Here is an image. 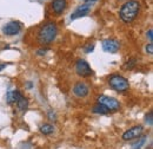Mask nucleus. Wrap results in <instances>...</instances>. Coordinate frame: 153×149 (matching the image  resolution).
<instances>
[{
    "label": "nucleus",
    "instance_id": "nucleus-1",
    "mask_svg": "<svg viewBox=\"0 0 153 149\" xmlns=\"http://www.w3.org/2000/svg\"><path fill=\"white\" fill-rule=\"evenodd\" d=\"M139 11H140V4L135 0H128L121 6L119 16L124 23H132L138 17Z\"/></svg>",
    "mask_w": 153,
    "mask_h": 149
},
{
    "label": "nucleus",
    "instance_id": "nucleus-2",
    "mask_svg": "<svg viewBox=\"0 0 153 149\" xmlns=\"http://www.w3.org/2000/svg\"><path fill=\"white\" fill-rule=\"evenodd\" d=\"M58 32V27L56 23H47L45 24L38 33V39L40 44H50L52 43L54 39H56V36H57Z\"/></svg>",
    "mask_w": 153,
    "mask_h": 149
},
{
    "label": "nucleus",
    "instance_id": "nucleus-3",
    "mask_svg": "<svg viewBox=\"0 0 153 149\" xmlns=\"http://www.w3.org/2000/svg\"><path fill=\"white\" fill-rule=\"evenodd\" d=\"M108 84L112 89H114L118 93H124V91L128 90V88H130L128 81L120 74H112L108 79Z\"/></svg>",
    "mask_w": 153,
    "mask_h": 149
},
{
    "label": "nucleus",
    "instance_id": "nucleus-4",
    "mask_svg": "<svg viewBox=\"0 0 153 149\" xmlns=\"http://www.w3.org/2000/svg\"><path fill=\"white\" fill-rule=\"evenodd\" d=\"M98 103L104 105V107H106L110 111H117L120 108V104L115 98L105 96V95H101V96L98 97Z\"/></svg>",
    "mask_w": 153,
    "mask_h": 149
},
{
    "label": "nucleus",
    "instance_id": "nucleus-5",
    "mask_svg": "<svg viewBox=\"0 0 153 149\" xmlns=\"http://www.w3.org/2000/svg\"><path fill=\"white\" fill-rule=\"evenodd\" d=\"M76 74L81 77H90L93 74V71L91 69V66L88 65V63L84 59H78L76 63Z\"/></svg>",
    "mask_w": 153,
    "mask_h": 149
},
{
    "label": "nucleus",
    "instance_id": "nucleus-6",
    "mask_svg": "<svg viewBox=\"0 0 153 149\" xmlns=\"http://www.w3.org/2000/svg\"><path fill=\"white\" fill-rule=\"evenodd\" d=\"M21 30V24L18 21H10L2 27V32L6 36H14L18 35Z\"/></svg>",
    "mask_w": 153,
    "mask_h": 149
},
{
    "label": "nucleus",
    "instance_id": "nucleus-7",
    "mask_svg": "<svg viewBox=\"0 0 153 149\" xmlns=\"http://www.w3.org/2000/svg\"><path fill=\"white\" fill-rule=\"evenodd\" d=\"M120 49V44L115 39H105L102 41V50L108 53H115Z\"/></svg>",
    "mask_w": 153,
    "mask_h": 149
},
{
    "label": "nucleus",
    "instance_id": "nucleus-8",
    "mask_svg": "<svg viewBox=\"0 0 153 149\" xmlns=\"http://www.w3.org/2000/svg\"><path fill=\"white\" fill-rule=\"evenodd\" d=\"M141 134H143V127L141 126H135V127H132L128 130L125 131L121 137H123L124 141H130V140H133V138H138Z\"/></svg>",
    "mask_w": 153,
    "mask_h": 149
},
{
    "label": "nucleus",
    "instance_id": "nucleus-9",
    "mask_svg": "<svg viewBox=\"0 0 153 149\" xmlns=\"http://www.w3.org/2000/svg\"><path fill=\"white\" fill-rule=\"evenodd\" d=\"M88 93H90L88 87L85 83H82V82H78L76 85L73 87V93L76 95V97H80V98L86 97L88 95Z\"/></svg>",
    "mask_w": 153,
    "mask_h": 149
},
{
    "label": "nucleus",
    "instance_id": "nucleus-10",
    "mask_svg": "<svg viewBox=\"0 0 153 149\" xmlns=\"http://www.w3.org/2000/svg\"><path fill=\"white\" fill-rule=\"evenodd\" d=\"M90 11H91V6H90V5H87V4H86V5H82V6H79L76 11L72 13L71 19H72V20H74V19H76V18L84 17V16L88 14V13H90Z\"/></svg>",
    "mask_w": 153,
    "mask_h": 149
},
{
    "label": "nucleus",
    "instance_id": "nucleus-11",
    "mask_svg": "<svg viewBox=\"0 0 153 149\" xmlns=\"http://www.w3.org/2000/svg\"><path fill=\"white\" fill-rule=\"evenodd\" d=\"M67 6L66 0H53L52 1V10L56 14H61Z\"/></svg>",
    "mask_w": 153,
    "mask_h": 149
},
{
    "label": "nucleus",
    "instance_id": "nucleus-12",
    "mask_svg": "<svg viewBox=\"0 0 153 149\" xmlns=\"http://www.w3.org/2000/svg\"><path fill=\"white\" fill-rule=\"evenodd\" d=\"M21 96H22V95H21V93H20L19 90H12V91H8V93H7L6 99H7V102H8L10 104H12V103H17L18 99H19Z\"/></svg>",
    "mask_w": 153,
    "mask_h": 149
},
{
    "label": "nucleus",
    "instance_id": "nucleus-13",
    "mask_svg": "<svg viewBox=\"0 0 153 149\" xmlns=\"http://www.w3.org/2000/svg\"><path fill=\"white\" fill-rule=\"evenodd\" d=\"M28 103H30L28 102V98L21 96L19 99H18V102H17V107H18V109H19L20 111H26L27 108H28Z\"/></svg>",
    "mask_w": 153,
    "mask_h": 149
},
{
    "label": "nucleus",
    "instance_id": "nucleus-14",
    "mask_svg": "<svg viewBox=\"0 0 153 149\" xmlns=\"http://www.w3.org/2000/svg\"><path fill=\"white\" fill-rule=\"evenodd\" d=\"M92 111L94 112V114H99V115H106V114H108L110 110L106 108V107H104V105H101V104H97L94 105L93 108H92Z\"/></svg>",
    "mask_w": 153,
    "mask_h": 149
},
{
    "label": "nucleus",
    "instance_id": "nucleus-15",
    "mask_svg": "<svg viewBox=\"0 0 153 149\" xmlns=\"http://www.w3.org/2000/svg\"><path fill=\"white\" fill-rule=\"evenodd\" d=\"M53 131H54V128H53V126H51V124H42V126L40 127V132L44 134V135H50V134H52Z\"/></svg>",
    "mask_w": 153,
    "mask_h": 149
},
{
    "label": "nucleus",
    "instance_id": "nucleus-16",
    "mask_svg": "<svg viewBox=\"0 0 153 149\" xmlns=\"http://www.w3.org/2000/svg\"><path fill=\"white\" fill-rule=\"evenodd\" d=\"M135 65H137V59L135 58H131V59H128L125 63V65L123 66V69L124 70H132V69L135 68Z\"/></svg>",
    "mask_w": 153,
    "mask_h": 149
},
{
    "label": "nucleus",
    "instance_id": "nucleus-17",
    "mask_svg": "<svg viewBox=\"0 0 153 149\" xmlns=\"http://www.w3.org/2000/svg\"><path fill=\"white\" fill-rule=\"evenodd\" d=\"M145 140H146V137H141V138L139 140V142H137L135 144L132 146V149H140L141 148V146L145 143Z\"/></svg>",
    "mask_w": 153,
    "mask_h": 149
},
{
    "label": "nucleus",
    "instance_id": "nucleus-18",
    "mask_svg": "<svg viewBox=\"0 0 153 149\" xmlns=\"http://www.w3.org/2000/svg\"><path fill=\"white\" fill-rule=\"evenodd\" d=\"M149 126H152L153 124V112L152 111H150L149 112V115L146 116V121H145Z\"/></svg>",
    "mask_w": 153,
    "mask_h": 149
},
{
    "label": "nucleus",
    "instance_id": "nucleus-19",
    "mask_svg": "<svg viewBox=\"0 0 153 149\" xmlns=\"http://www.w3.org/2000/svg\"><path fill=\"white\" fill-rule=\"evenodd\" d=\"M93 50H94V45H93V44H87L86 47H85V52H86V53H90V52H92Z\"/></svg>",
    "mask_w": 153,
    "mask_h": 149
},
{
    "label": "nucleus",
    "instance_id": "nucleus-20",
    "mask_svg": "<svg viewBox=\"0 0 153 149\" xmlns=\"http://www.w3.org/2000/svg\"><path fill=\"white\" fill-rule=\"evenodd\" d=\"M146 52H147L149 55H152L153 53V44L152 43H150V44L146 45Z\"/></svg>",
    "mask_w": 153,
    "mask_h": 149
},
{
    "label": "nucleus",
    "instance_id": "nucleus-21",
    "mask_svg": "<svg viewBox=\"0 0 153 149\" xmlns=\"http://www.w3.org/2000/svg\"><path fill=\"white\" fill-rule=\"evenodd\" d=\"M146 36L149 37V39H150V41L152 43V40H153V31H152V29H150V30H149V32L146 33Z\"/></svg>",
    "mask_w": 153,
    "mask_h": 149
},
{
    "label": "nucleus",
    "instance_id": "nucleus-22",
    "mask_svg": "<svg viewBox=\"0 0 153 149\" xmlns=\"http://www.w3.org/2000/svg\"><path fill=\"white\" fill-rule=\"evenodd\" d=\"M48 117H50V120H52V118H54L56 116H54V112L52 111V110H50L48 111Z\"/></svg>",
    "mask_w": 153,
    "mask_h": 149
},
{
    "label": "nucleus",
    "instance_id": "nucleus-23",
    "mask_svg": "<svg viewBox=\"0 0 153 149\" xmlns=\"http://www.w3.org/2000/svg\"><path fill=\"white\" fill-rule=\"evenodd\" d=\"M6 68V64H0V71H2Z\"/></svg>",
    "mask_w": 153,
    "mask_h": 149
},
{
    "label": "nucleus",
    "instance_id": "nucleus-24",
    "mask_svg": "<svg viewBox=\"0 0 153 149\" xmlns=\"http://www.w3.org/2000/svg\"><path fill=\"white\" fill-rule=\"evenodd\" d=\"M87 2H94V1H97V0H86Z\"/></svg>",
    "mask_w": 153,
    "mask_h": 149
}]
</instances>
